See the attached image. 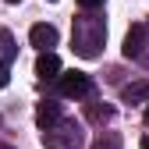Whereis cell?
I'll use <instances>...</instances> for the list:
<instances>
[{"instance_id":"cell-17","label":"cell","mask_w":149,"mask_h":149,"mask_svg":"<svg viewBox=\"0 0 149 149\" xmlns=\"http://www.w3.org/2000/svg\"><path fill=\"white\" fill-rule=\"evenodd\" d=\"M0 149H11V146H0Z\"/></svg>"},{"instance_id":"cell-3","label":"cell","mask_w":149,"mask_h":149,"mask_svg":"<svg viewBox=\"0 0 149 149\" xmlns=\"http://www.w3.org/2000/svg\"><path fill=\"white\" fill-rule=\"evenodd\" d=\"M57 89H61V96H68V100H82V96L92 92V78L85 71H64L61 82H57Z\"/></svg>"},{"instance_id":"cell-6","label":"cell","mask_w":149,"mask_h":149,"mask_svg":"<svg viewBox=\"0 0 149 149\" xmlns=\"http://www.w3.org/2000/svg\"><path fill=\"white\" fill-rule=\"evenodd\" d=\"M36 78H43V82L61 78V57L57 53H39L36 57Z\"/></svg>"},{"instance_id":"cell-7","label":"cell","mask_w":149,"mask_h":149,"mask_svg":"<svg viewBox=\"0 0 149 149\" xmlns=\"http://www.w3.org/2000/svg\"><path fill=\"white\" fill-rule=\"evenodd\" d=\"M61 117H64V114H61V103H53V100H43L39 107H36V124H39L43 132H46V128H53Z\"/></svg>"},{"instance_id":"cell-5","label":"cell","mask_w":149,"mask_h":149,"mask_svg":"<svg viewBox=\"0 0 149 149\" xmlns=\"http://www.w3.org/2000/svg\"><path fill=\"white\" fill-rule=\"evenodd\" d=\"M146 36H149V29L146 25H132L128 29V36H124V57H142L146 53Z\"/></svg>"},{"instance_id":"cell-12","label":"cell","mask_w":149,"mask_h":149,"mask_svg":"<svg viewBox=\"0 0 149 149\" xmlns=\"http://www.w3.org/2000/svg\"><path fill=\"white\" fill-rule=\"evenodd\" d=\"M78 7L82 11H96V7H103V0H78Z\"/></svg>"},{"instance_id":"cell-9","label":"cell","mask_w":149,"mask_h":149,"mask_svg":"<svg viewBox=\"0 0 149 149\" xmlns=\"http://www.w3.org/2000/svg\"><path fill=\"white\" fill-rule=\"evenodd\" d=\"M14 57H18V43H14V36H11L7 29H0V64L7 68Z\"/></svg>"},{"instance_id":"cell-11","label":"cell","mask_w":149,"mask_h":149,"mask_svg":"<svg viewBox=\"0 0 149 149\" xmlns=\"http://www.w3.org/2000/svg\"><path fill=\"white\" fill-rule=\"evenodd\" d=\"M92 149H121V139L114 132H107V135H100L96 142H92Z\"/></svg>"},{"instance_id":"cell-13","label":"cell","mask_w":149,"mask_h":149,"mask_svg":"<svg viewBox=\"0 0 149 149\" xmlns=\"http://www.w3.org/2000/svg\"><path fill=\"white\" fill-rule=\"evenodd\" d=\"M7 82H11V74H7V68H4V64H0V89H4Z\"/></svg>"},{"instance_id":"cell-10","label":"cell","mask_w":149,"mask_h":149,"mask_svg":"<svg viewBox=\"0 0 149 149\" xmlns=\"http://www.w3.org/2000/svg\"><path fill=\"white\" fill-rule=\"evenodd\" d=\"M121 96L128 103H149V82H132V85H124Z\"/></svg>"},{"instance_id":"cell-16","label":"cell","mask_w":149,"mask_h":149,"mask_svg":"<svg viewBox=\"0 0 149 149\" xmlns=\"http://www.w3.org/2000/svg\"><path fill=\"white\" fill-rule=\"evenodd\" d=\"M7 4H22V0H7Z\"/></svg>"},{"instance_id":"cell-14","label":"cell","mask_w":149,"mask_h":149,"mask_svg":"<svg viewBox=\"0 0 149 149\" xmlns=\"http://www.w3.org/2000/svg\"><path fill=\"white\" fill-rule=\"evenodd\" d=\"M139 149H149V135H142V142H139Z\"/></svg>"},{"instance_id":"cell-8","label":"cell","mask_w":149,"mask_h":149,"mask_svg":"<svg viewBox=\"0 0 149 149\" xmlns=\"http://www.w3.org/2000/svg\"><path fill=\"white\" fill-rule=\"evenodd\" d=\"M85 117L92 124H107V121H114V107L110 103H85Z\"/></svg>"},{"instance_id":"cell-2","label":"cell","mask_w":149,"mask_h":149,"mask_svg":"<svg viewBox=\"0 0 149 149\" xmlns=\"http://www.w3.org/2000/svg\"><path fill=\"white\" fill-rule=\"evenodd\" d=\"M43 146L46 149H78L82 146V128L74 121H68V117H61L53 128L43 132Z\"/></svg>"},{"instance_id":"cell-1","label":"cell","mask_w":149,"mask_h":149,"mask_svg":"<svg viewBox=\"0 0 149 149\" xmlns=\"http://www.w3.org/2000/svg\"><path fill=\"white\" fill-rule=\"evenodd\" d=\"M107 39V25H103V18H96L92 11L78 14L74 18V29H71V46L78 57L92 61V57H100V46Z\"/></svg>"},{"instance_id":"cell-15","label":"cell","mask_w":149,"mask_h":149,"mask_svg":"<svg viewBox=\"0 0 149 149\" xmlns=\"http://www.w3.org/2000/svg\"><path fill=\"white\" fill-rule=\"evenodd\" d=\"M146 124H149V107H146Z\"/></svg>"},{"instance_id":"cell-4","label":"cell","mask_w":149,"mask_h":149,"mask_svg":"<svg viewBox=\"0 0 149 149\" xmlns=\"http://www.w3.org/2000/svg\"><path fill=\"white\" fill-rule=\"evenodd\" d=\"M29 43L39 50V53H53V46H57V29L39 22V25H32L29 29Z\"/></svg>"},{"instance_id":"cell-18","label":"cell","mask_w":149,"mask_h":149,"mask_svg":"<svg viewBox=\"0 0 149 149\" xmlns=\"http://www.w3.org/2000/svg\"><path fill=\"white\" fill-rule=\"evenodd\" d=\"M50 4H53V0H50Z\"/></svg>"}]
</instances>
